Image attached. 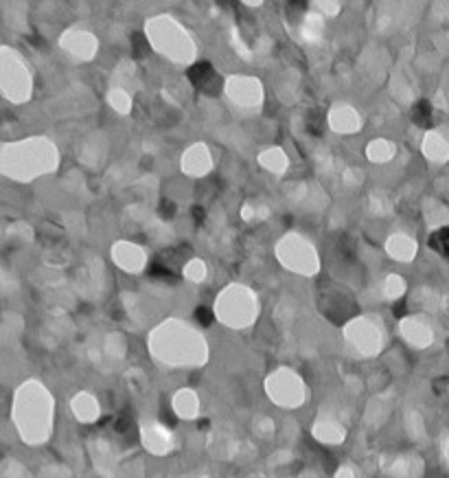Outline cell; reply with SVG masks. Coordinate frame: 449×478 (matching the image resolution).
I'll return each mask as SVG.
<instances>
[{
	"label": "cell",
	"mask_w": 449,
	"mask_h": 478,
	"mask_svg": "<svg viewBox=\"0 0 449 478\" xmlns=\"http://www.w3.org/2000/svg\"><path fill=\"white\" fill-rule=\"evenodd\" d=\"M213 75H215V72H213V66L206 64V62L195 64V66L189 70V79H191L195 86H199V88H206ZM206 90H209V88H206Z\"/></svg>",
	"instance_id": "obj_1"
},
{
	"label": "cell",
	"mask_w": 449,
	"mask_h": 478,
	"mask_svg": "<svg viewBox=\"0 0 449 478\" xmlns=\"http://www.w3.org/2000/svg\"><path fill=\"white\" fill-rule=\"evenodd\" d=\"M279 390H274V397H277L279 401H285V404H294L298 401V393H296V382L294 380H281L277 384Z\"/></svg>",
	"instance_id": "obj_2"
},
{
	"label": "cell",
	"mask_w": 449,
	"mask_h": 478,
	"mask_svg": "<svg viewBox=\"0 0 449 478\" xmlns=\"http://www.w3.org/2000/svg\"><path fill=\"white\" fill-rule=\"evenodd\" d=\"M430 244H432L434 250H439L441 255L449 257V226L441 228L439 233H434L432 239H430Z\"/></svg>",
	"instance_id": "obj_3"
},
{
	"label": "cell",
	"mask_w": 449,
	"mask_h": 478,
	"mask_svg": "<svg viewBox=\"0 0 449 478\" xmlns=\"http://www.w3.org/2000/svg\"><path fill=\"white\" fill-rule=\"evenodd\" d=\"M414 119L421 123V125H427V121H430V104H427V101H421V104H416Z\"/></svg>",
	"instance_id": "obj_4"
},
{
	"label": "cell",
	"mask_w": 449,
	"mask_h": 478,
	"mask_svg": "<svg viewBox=\"0 0 449 478\" xmlns=\"http://www.w3.org/2000/svg\"><path fill=\"white\" fill-rule=\"evenodd\" d=\"M77 413L81 415V419H95L97 408H95V404H92L90 399L85 401V397H81V399H79V408H77Z\"/></svg>",
	"instance_id": "obj_5"
},
{
	"label": "cell",
	"mask_w": 449,
	"mask_h": 478,
	"mask_svg": "<svg viewBox=\"0 0 449 478\" xmlns=\"http://www.w3.org/2000/svg\"><path fill=\"white\" fill-rule=\"evenodd\" d=\"M173 406H178V411L182 415H191V406H195V399H191L189 395H182V397H178V401L173 399Z\"/></svg>",
	"instance_id": "obj_6"
},
{
	"label": "cell",
	"mask_w": 449,
	"mask_h": 478,
	"mask_svg": "<svg viewBox=\"0 0 449 478\" xmlns=\"http://www.w3.org/2000/svg\"><path fill=\"white\" fill-rule=\"evenodd\" d=\"M197 316H199V321H202V323H209V312H206V310H199V312H197Z\"/></svg>",
	"instance_id": "obj_7"
}]
</instances>
